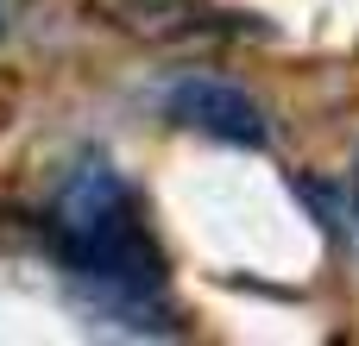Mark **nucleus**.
Returning <instances> with one entry per match:
<instances>
[{"instance_id":"obj_1","label":"nucleus","mask_w":359,"mask_h":346,"mask_svg":"<svg viewBox=\"0 0 359 346\" xmlns=\"http://www.w3.org/2000/svg\"><path fill=\"white\" fill-rule=\"evenodd\" d=\"M44 240L63 258V271H76V277H88L101 290H126L133 296V290H158V277H164L158 240L145 233L133 189L101 158L76 164L57 183V195L44 208Z\"/></svg>"},{"instance_id":"obj_2","label":"nucleus","mask_w":359,"mask_h":346,"mask_svg":"<svg viewBox=\"0 0 359 346\" xmlns=\"http://www.w3.org/2000/svg\"><path fill=\"white\" fill-rule=\"evenodd\" d=\"M164 107H170L177 126H196V132L227 139V145H265V132H271L259 101L246 88H233V82H221V76H183L164 95Z\"/></svg>"},{"instance_id":"obj_3","label":"nucleus","mask_w":359,"mask_h":346,"mask_svg":"<svg viewBox=\"0 0 359 346\" xmlns=\"http://www.w3.org/2000/svg\"><path fill=\"white\" fill-rule=\"evenodd\" d=\"M353 227H359V164H353Z\"/></svg>"}]
</instances>
